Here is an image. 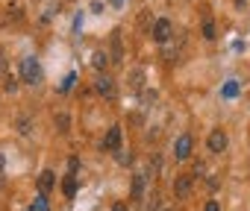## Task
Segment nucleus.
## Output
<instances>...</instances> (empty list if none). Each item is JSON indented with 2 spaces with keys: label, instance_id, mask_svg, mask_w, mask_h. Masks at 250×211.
Returning <instances> with one entry per match:
<instances>
[{
  "label": "nucleus",
  "instance_id": "7ed1b4c3",
  "mask_svg": "<svg viewBox=\"0 0 250 211\" xmlns=\"http://www.w3.org/2000/svg\"><path fill=\"white\" fill-rule=\"evenodd\" d=\"M209 153H224L227 150V144H229V138H227V132L224 129H212V135H209Z\"/></svg>",
  "mask_w": 250,
  "mask_h": 211
},
{
  "label": "nucleus",
  "instance_id": "2eb2a0df",
  "mask_svg": "<svg viewBox=\"0 0 250 211\" xmlns=\"http://www.w3.org/2000/svg\"><path fill=\"white\" fill-rule=\"evenodd\" d=\"M115 158L118 164H130V150H115Z\"/></svg>",
  "mask_w": 250,
  "mask_h": 211
},
{
  "label": "nucleus",
  "instance_id": "aec40b11",
  "mask_svg": "<svg viewBox=\"0 0 250 211\" xmlns=\"http://www.w3.org/2000/svg\"><path fill=\"white\" fill-rule=\"evenodd\" d=\"M203 211H221V205H218V202H215V199H209V202H206V208H203Z\"/></svg>",
  "mask_w": 250,
  "mask_h": 211
},
{
  "label": "nucleus",
  "instance_id": "20e7f679",
  "mask_svg": "<svg viewBox=\"0 0 250 211\" xmlns=\"http://www.w3.org/2000/svg\"><path fill=\"white\" fill-rule=\"evenodd\" d=\"M191 144H194L191 135H180V138H177V147H174V156H177L180 161H186V158L191 156Z\"/></svg>",
  "mask_w": 250,
  "mask_h": 211
},
{
  "label": "nucleus",
  "instance_id": "f257e3e1",
  "mask_svg": "<svg viewBox=\"0 0 250 211\" xmlns=\"http://www.w3.org/2000/svg\"><path fill=\"white\" fill-rule=\"evenodd\" d=\"M21 79L30 82V85H39L42 82V65L36 56H24L21 59Z\"/></svg>",
  "mask_w": 250,
  "mask_h": 211
},
{
  "label": "nucleus",
  "instance_id": "39448f33",
  "mask_svg": "<svg viewBox=\"0 0 250 211\" xmlns=\"http://www.w3.org/2000/svg\"><path fill=\"white\" fill-rule=\"evenodd\" d=\"M94 88H97V94H103L106 100H109V97H115V79H112V76H106V73H103V76H97Z\"/></svg>",
  "mask_w": 250,
  "mask_h": 211
},
{
  "label": "nucleus",
  "instance_id": "0eeeda50",
  "mask_svg": "<svg viewBox=\"0 0 250 211\" xmlns=\"http://www.w3.org/2000/svg\"><path fill=\"white\" fill-rule=\"evenodd\" d=\"M53 185H56V173H53V170H42V176H39V191L47 193Z\"/></svg>",
  "mask_w": 250,
  "mask_h": 211
},
{
  "label": "nucleus",
  "instance_id": "ddd939ff",
  "mask_svg": "<svg viewBox=\"0 0 250 211\" xmlns=\"http://www.w3.org/2000/svg\"><path fill=\"white\" fill-rule=\"evenodd\" d=\"M221 94H224V97H235V94H238V82H235V79H229V82L224 85V91H221Z\"/></svg>",
  "mask_w": 250,
  "mask_h": 211
},
{
  "label": "nucleus",
  "instance_id": "4468645a",
  "mask_svg": "<svg viewBox=\"0 0 250 211\" xmlns=\"http://www.w3.org/2000/svg\"><path fill=\"white\" fill-rule=\"evenodd\" d=\"M56 126H59V132H68V126H71L68 115H56Z\"/></svg>",
  "mask_w": 250,
  "mask_h": 211
},
{
  "label": "nucleus",
  "instance_id": "9d476101",
  "mask_svg": "<svg viewBox=\"0 0 250 211\" xmlns=\"http://www.w3.org/2000/svg\"><path fill=\"white\" fill-rule=\"evenodd\" d=\"M18 132H21V135H30V132H33V121H30L27 115L18 118Z\"/></svg>",
  "mask_w": 250,
  "mask_h": 211
},
{
  "label": "nucleus",
  "instance_id": "f03ea898",
  "mask_svg": "<svg viewBox=\"0 0 250 211\" xmlns=\"http://www.w3.org/2000/svg\"><path fill=\"white\" fill-rule=\"evenodd\" d=\"M171 33H174V27H171V21H168V18H159V21L153 24V41L165 44V41L171 38Z\"/></svg>",
  "mask_w": 250,
  "mask_h": 211
},
{
  "label": "nucleus",
  "instance_id": "9b49d317",
  "mask_svg": "<svg viewBox=\"0 0 250 211\" xmlns=\"http://www.w3.org/2000/svg\"><path fill=\"white\" fill-rule=\"evenodd\" d=\"M62 191H65V196L71 199V196L77 193V176H68V179H65V185H62Z\"/></svg>",
  "mask_w": 250,
  "mask_h": 211
},
{
  "label": "nucleus",
  "instance_id": "f3484780",
  "mask_svg": "<svg viewBox=\"0 0 250 211\" xmlns=\"http://www.w3.org/2000/svg\"><path fill=\"white\" fill-rule=\"evenodd\" d=\"M91 65L100 70V68H106V53H94V59H91Z\"/></svg>",
  "mask_w": 250,
  "mask_h": 211
},
{
  "label": "nucleus",
  "instance_id": "6e6552de",
  "mask_svg": "<svg viewBox=\"0 0 250 211\" xmlns=\"http://www.w3.org/2000/svg\"><path fill=\"white\" fill-rule=\"evenodd\" d=\"M174 191H177V196H188L191 193V176H180L177 185H174Z\"/></svg>",
  "mask_w": 250,
  "mask_h": 211
},
{
  "label": "nucleus",
  "instance_id": "a211bd4d",
  "mask_svg": "<svg viewBox=\"0 0 250 211\" xmlns=\"http://www.w3.org/2000/svg\"><path fill=\"white\" fill-rule=\"evenodd\" d=\"M36 208H39V211H47V199H44V193L36 196Z\"/></svg>",
  "mask_w": 250,
  "mask_h": 211
},
{
  "label": "nucleus",
  "instance_id": "dca6fc26",
  "mask_svg": "<svg viewBox=\"0 0 250 211\" xmlns=\"http://www.w3.org/2000/svg\"><path fill=\"white\" fill-rule=\"evenodd\" d=\"M203 38H209V41L215 38V24H212V21H206V24H203Z\"/></svg>",
  "mask_w": 250,
  "mask_h": 211
},
{
  "label": "nucleus",
  "instance_id": "5701e85b",
  "mask_svg": "<svg viewBox=\"0 0 250 211\" xmlns=\"http://www.w3.org/2000/svg\"><path fill=\"white\" fill-rule=\"evenodd\" d=\"M0 79H3V59H0Z\"/></svg>",
  "mask_w": 250,
  "mask_h": 211
},
{
  "label": "nucleus",
  "instance_id": "4be33fe9",
  "mask_svg": "<svg viewBox=\"0 0 250 211\" xmlns=\"http://www.w3.org/2000/svg\"><path fill=\"white\" fill-rule=\"evenodd\" d=\"M112 211H130V208H127V205H124V202H118V205H115Z\"/></svg>",
  "mask_w": 250,
  "mask_h": 211
},
{
  "label": "nucleus",
  "instance_id": "423d86ee",
  "mask_svg": "<svg viewBox=\"0 0 250 211\" xmlns=\"http://www.w3.org/2000/svg\"><path fill=\"white\" fill-rule=\"evenodd\" d=\"M121 147V126H112L109 132H106V138H103V150H118Z\"/></svg>",
  "mask_w": 250,
  "mask_h": 211
},
{
  "label": "nucleus",
  "instance_id": "1a4fd4ad",
  "mask_svg": "<svg viewBox=\"0 0 250 211\" xmlns=\"http://www.w3.org/2000/svg\"><path fill=\"white\" fill-rule=\"evenodd\" d=\"M142 193H145V173H139L133 182V199H142Z\"/></svg>",
  "mask_w": 250,
  "mask_h": 211
},
{
  "label": "nucleus",
  "instance_id": "6ab92c4d",
  "mask_svg": "<svg viewBox=\"0 0 250 211\" xmlns=\"http://www.w3.org/2000/svg\"><path fill=\"white\" fill-rule=\"evenodd\" d=\"M74 79H77V76H74V73H68V76H65V82H62V91H68V88L74 85Z\"/></svg>",
  "mask_w": 250,
  "mask_h": 211
},
{
  "label": "nucleus",
  "instance_id": "412c9836",
  "mask_svg": "<svg viewBox=\"0 0 250 211\" xmlns=\"http://www.w3.org/2000/svg\"><path fill=\"white\" fill-rule=\"evenodd\" d=\"M3 170H6V156L0 153V173H3Z\"/></svg>",
  "mask_w": 250,
  "mask_h": 211
},
{
  "label": "nucleus",
  "instance_id": "f8f14e48",
  "mask_svg": "<svg viewBox=\"0 0 250 211\" xmlns=\"http://www.w3.org/2000/svg\"><path fill=\"white\" fill-rule=\"evenodd\" d=\"M3 91L15 94V91H18V79H15V76H3Z\"/></svg>",
  "mask_w": 250,
  "mask_h": 211
}]
</instances>
